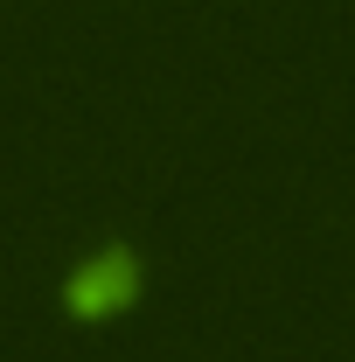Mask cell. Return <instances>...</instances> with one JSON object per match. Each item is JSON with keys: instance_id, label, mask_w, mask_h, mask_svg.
I'll use <instances>...</instances> for the list:
<instances>
[{"instance_id": "6da1fadb", "label": "cell", "mask_w": 355, "mask_h": 362, "mask_svg": "<svg viewBox=\"0 0 355 362\" xmlns=\"http://www.w3.org/2000/svg\"><path fill=\"white\" fill-rule=\"evenodd\" d=\"M126 293H133V258L112 251V258H98V265L70 286V307H77V314H105V307H119Z\"/></svg>"}]
</instances>
